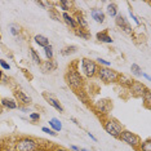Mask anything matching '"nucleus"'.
<instances>
[{
    "label": "nucleus",
    "instance_id": "f257e3e1",
    "mask_svg": "<svg viewBox=\"0 0 151 151\" xmlns=\"http://www.w3.org/2000/svg\"><path fill=\"white\" fill-rule=\"evenodd\" d=\"M65 79H66L67 85L70 88H73L74 91L79 92L83 88L84 80H83V76H81L78 70H68L67 74L65 75Z\"/></svg>",
    "mask_w": 151,
    "mask_h": 151
},
{
    "label": "nucleus",
    "instance_id": "f03ea898",
    "mask_svg": "<svg viewBox=\"0 0 151 151\" xmlns=\"http://www.w3.org/2000/svg\"><path fill=\"white\" fill-rule=\"evenodd\" d=\"M40 145L31 137H23L16 142V151H39Z\"/></svg>",
    "mask_w": 151,
    "mask_h": 151
},
{
    "label": "nucleus",
    "instance_id": "7ed1b4c3",
    "mask_svg": "<svg viewBox=\"0 0 151 151\" xmlns=\"http://www.w3.org/2000/svg\"><path fill=\"white\" fill-rule=\"evenodd\" d=\"M104 128L105 130L109 133L111 137H115V138H119L120 133L123 132V127L122 124L115 119H107L104 123Z\"/></svg>",
    "mask_w": 151,
    "mask_h": 151
},
{
    "label": "nucleus",
    "instance_id": "20e7f679",
    "mask_svg": "<svg viewBox=\"0 0 151 151\" xmlns=\"http://www.w3.org/2000/svg\"><path fill=\"white\" fill-rule=\"evenodd\" d=\"M97 74L99 79L102 81H105V83H115L119 79V74L109 67H99L97 70Z\"/></svg>",
    "mask_w": 151,
    "mask_h": 151
},
{
    "label": "nucleus",
    "instance_id": "39448f33",
    "mask_svg": "<svg viewBox=\"0 0 151 151\" xmlns=\"http://www.w3.org/2000/svg\"><path fill=\"white\" fill-rule=\"evenodd\" d=\"M97 63L89 58H83L81 60V73L85 78H93L97 74Z\"/></svg>",
    "mask_w": 151,
    "mask_h": 151
},
{
    "label": "nucleus",
    "instance_id": "423d86ee",
    "mask_svg": "<svg viewBox=\"0 0 151 151\" xmlns=\"http://www.w3.org/2000/svg\"><path fill=\"white\" fill-rule=\"evenodd\" d=\"M119 139H122L123 142H125L127 145L134 147V149H137V147L139 146V143H141V138H139V137L137 136L136 133L129 132V130H123V132L120 133Z\"/></svg>",
    "mask_w": 151,
    "mask_h": 151
},
{
    "label": "nucleus",
    "instance_id": "0eeeda50",
    "mask_svg": "<svg viewBox=\"0 0 151 151\" xmlns=\"http://www.w3.org/2000/svg\"><path fill=\"white\" fill-rule=\"evenodd\" d=\"M115 22H116V25H118V27H120V29H122L124 32L132 34V31H133L132 26H130V23L128 22V19H127L123 14H119V13H118L116 17H115Z\"/></svg>",
    "mask_w": 151,
    "mask_h": 151
},
{
    "label": "nucleus",
    "instance_id": "6e6552de",
    "mask_svg": "<svg viewBox=\"0 0 151 151\" xmlns=\"http://www.w3.org/2000/svg\"><path fill=\"white\" fill-rule=\"evenodd\" d=\"M110 107H111V104L109 99H99L94 104V110L98 114H107Z\"/></svg>",
    "mask_w": 151,
    "mask_h": 151
},
{
    "label": "nucleus",
    "instance_id": "1a4fd4ad",
    "mask_svg": "<svg viewBox=\"0 0 151 151\" xmlns=\"http://www.w3.org/2000/svg\"><path fill=\"white\" fill-rule=\"evenodd\" d=\"M129 88H130V91H132V93L134 96H141V97H142L143 93H145V91H146L145 85L141 84L139 81H133Z\"/></svg>",
    "mask_w": 151,
    "mask_h": 151
},
{
    "label": "nucleus",
    "instance_id": "9d476101",
    "mask_svg": "<svg viewBox=\"0 0 151 151\" xmlns=\"http://www.w3.org/2000/svg\"><path fill=\"white\" fill-rule=\"evenodd\" d=\"M14 97L17 98V101L22 105H30L32 102V98L29 97L27 94H25L22 91H16L14 92Z\"/></svg>",
    "mask_w": 151,
    "mask_h": 151
},
{
    "label": "nucleus",
    "instance_id": "9b49d317",
    "mask_svg": "<svg viewBox=\"0 0 151 151\" xmlns=\"http://www.w3.org/2000/svg\"><path fill=\"white\" fill-rule=\"evenodd\" d=\"M91 16H92V18H93L96 22H98V23H104L105 22V13L102 12L101 9H98V8L92 9Z\"/></svg>",
    "mask_w": 151,
    "mask_h": 151
},
{
    "label": "nucleus",
    "instance_id": "f8f14e48",
    "mask_svg": "<svg viewBox=\"0 0 151 151\" xmlns=\"http://www.w3.org/2000/svg\"><path fill=\"white\" fill-rule=\"evenodd\" d=\"M44 97H45V99H47L48 102H49V105L52 106V107H54V109L57 110V111H60V112H63V107H62V105H61L56 98H53L52 96H48V94H44Z\"/></svg>",
    "mask_w": 151,
    "mask_h": 151
},
{
    "label": "nucleus",
    "instance_id": "ddd939ff",
    "mask_svg": "<svg viewBox=\"0 0 151 151\" xmlns=\"http://www.w3.org/2000/svg\"><path fill=\"white\" fill-rule=\"evenodd\" d=\"M56 67H57V63L54 62V61H52V60H48L44 63H42L43 73H52V71L56 70Z\"/></svg>",
    "mask_w": 151,
    "mask_h": 151
},
{
    "label": "nucleus",
    "instance_id": "4468645a",
    "mask_svg": "<svg viewBox=\"0 0 151 151\" xmlns=\"http://www.w3.org/2000/svg\"><path fill=\"white\" fill-rule=\"evenodd\" d=\"M61 17H62V21L66 23L67 26H70L71 29L75 30V29L78 27V26H76V22H75V19H74V17L71 16V14H68V13H63V14L61 16Z\"/></svg>",
    "mask_w": 151,
    "mask_h": 151
},
{
    "label": "nucleus",
    "instance_id": "2eb2a0df",
    "mask_svg": "<svg viewBox=\"0 0 151 151\" xmlns=\"http://www.w3.org/2000/svg\"><path fill=\"white\" fill-rule=\"evenodd\" d=\"M75 22H76V26H79V29H83V30H87L88 27V22L85 21L84 16L81 14V13H78L76 16H75Z\"/></svg>",
    "mask_w": 151,
    "mask_h": 151
},
{
    "label": "nucleus",
    "instance_id": "dca6fc26",
    "mask_svg": "<svg viewBox=\"0 0 151 151\" xmlns=\"http://www.w3.org/2000/svg\"><path fill=\"white\" fill-rule=\"evenodd\" d=\"M96 37H97V40H99V42L102 43H106V44H111L114 40H112V37L109 35L107 31H102V32H98L97 35H96Z\"/></svg>",
    "mask_w": 151,
    "mask_h": 151
},
{
    "label": "nucleus",
    "instance_id": "f3484780",
    "mask_svg": "<svg viewBox=\"0 0 151 151\" xmlns=\"http://www.w3.org/2000/svg\"><path fill=\"white\" fill-rule=\"evenodd\" d=\"M0 105L5 109H9V110H14L17 109V102L14 99H11V98H3L0 101Z\"/></svg>",
    "mask_w": 151,
    "mask_h": 151
},
{
    "label": "nucleus",
    "instance_id": "a211bd4d",
    "mask_svg": "<svg viewBox=\"0 0 151 151\" xmlns=\"http://www.w3.org/2000/svg\"><path fill=\"white\" fill-rule=\"evenodd\" d=\"M34 40H35V43L37 44V45L42 47V48H45V47L49 45V39L44 35H36L35 37H34Z\"/></svg>",
    "mask_w": 151,
    "mask_h": 151
},
{
    "label": "nucleus",
    "instance_id": "6ab92c4d",
    "mask_svg": "<svg viewBox=\"0 0 151 151\" xmlns=\"http://www.w3.org/2000/svg\"><path fill=\"white\" fill-rule=\"evenodd\" d=\"M106 13L110 16V17H116L118 14V5L115 4V3H110L106 6Z\"/></svg>",
    "mask_w": 151,
    "mask_h": 151
},
{
    "label": "nucleus",
    "instance_id": "aec40b11",
    "mask_svg": "<svg viewBox=\"0 0 151 151\" xmlns=\"http://www.w3.org/2000/svg\"><path fill=\"white\" fill-rule=\"evenodd\" d=\"M49 125H50V128H52V130H54V132H60L61 129H62V124H61V122L58 120L57 118H53V119H50L49 120Z\"/></svg>",
    "mask_w": 151,
    "mask_h": 151
},
{
    "label": "nucleus",
    "instance_id": "412c9836",
    "mask_svg": "<svg viewBox=\"0 0 151 151\" xmlns=\"http://www.w3.org/2000/svg\"><path fill=\"white\" fill-rule=\"evenodd\" d=\"M76 50H78L76 45H68V47H65L63 49L61 50V54H62V56H70V54L76 53Z\"/></svg>",
    "mask_w": 151,
    "mask_h": 151
},
{
    "label": "nucleus",
    "instance_id": "4be33fe9",
    "mask_svg": "<svg viewBox=\"0 0 151 151\" xmlns=\"http://www.w3.org/2000/svg\"><path fill=\"white\" fill-rule=\"evenodd\" d=\"M75 35L79 36V37H83V39H85V40H88L89 37H91V34L87 32V30L79 29V27H76V29H75Z\"/></svg>",
    "mask_w": 151,
    "mask_h": 151
},
{
    "label": "nucleus",
    "instance_id": "5701e85b",
    "mask_svg": "<svg viewBox=\"0 0 151 151\" xmlns=\"http://www.w3.org/2000/svg\"><path fill=\"white\" fill-rule=\"evenodd\" d=\"M119 83L120 84H123V85H125V87H130L132 85V83L134 80H132L130 78H128V76H125V75H119Z\"/></svg>",
    "mask_w": 151,
    "mask_h": 151
},
{
    "label": "nucleus",
    "instance_id": "b1692460",
    "mask_svg": "<svg viewBox=\"0 0 151 151\" xmlns=\"http://www.w3.org/2000/svg\"><path fill=\"white\" fill-rule=\"evenodd\" d=\"M49 17H50L52 19H54V21H57V22H61V21H62V17L60 16V12H58L56 8L49 9Z\"/></svg>",
    "mask_w": 151,
    "mask_h": 151
},
{
    "label": "nucleus",
    "instance_id": "393cba45",
    "mask_svg": "<svg viewBox=\"0 0 151 151\" xmlns=\"http://www.w3.org/2000/svg\"><path fill=\"white\" fill-rule=\"evenodd\" d=\"M58 4H60L61 9L65 11V13H67L68 9L73 6V1H68V0H60V1H58Z\"/></svg>",
    "mask_w": 151,
    "mask_h": 151
},
{
    "label": "nucleus",
    "instance_id": "a878e982",
    "mask_svg": "<svg viewBox=\"0 0 151 151\" xmlns=\"http://www.w3.org/2000/svg\"><path fill=\"white\" fill-rule=\"evenodd\" d=\"M138 149H139V151H151V141L147 138L146 141L141 142L139 146H138Z\"/></svg>",
    "mask_w": 151,
    "mask_h": 151
},
{
    "label": "nucleus",
    "instance_id": "bb28decb",
    "mask_svg": "<svg viewBox=\"0 0 151 151\" xmlns=\"http://www.w3.org/2000/svg\"><path fill=\"white\" fill-rule=\"evenodd\" d=\"M130 71H132L133 75H136V76H142V70H141V67L138 66L137 63H132V66H130Z\"/></svg>",
    "mask_w": 151,
    "mask_h": 151
},
{
    "label": "nucleus",
    "instance_id": "cd10ccee",
    "mask_svg": "<svg viewBox=\"0 0 151 151\" xmlns=\"http://www.w3.org/2000/svg\"><path fill=\"white\" fill-rule=\"evenodd\" d=\"M30 54H31V57H32V61L35 62L36 65H42V60H40V57H39V54L36 53V50L35 49H30Z\"/></svg>",
    "mask_w": 151,
    "mask_h": 151
},
{
    "label": "nucleus",
    "instance_id": "c85d7f7f",
    "mask_svg": "<svg viewBox=\"0 0 151 151\" xmlns=\"http://www.w3.org/2000/svg\"><path fill=\"white\" fill-rule=\"evenodd\" d=\"M44 53H45V57H47V60H52L53 58V48H52V45H48V47H45L44 48Z\"/></svg>",
    "mask_w": 151,
    "mask_h": 151
},
{
    "label": "nucleus",
    "instance_id": "c756f323",
    "mask_svg": "<svg viewBox=\"0 0 151 151\" xmlns=\"http://www.w3.org/2000/svg\"><path fill=\"white\" fill-rule=\"evenodd\" d=\"M9 31H11L12 35L17 36L19 34V26L16 25V23H11V25H9Z\"/></svg>",
    "mask_w": 151,
    "mask_h": 151
},
{
    "label": "nucleus",
    "instance_id": "7c9ffc66",
    "mask_svg": "<svg viewBox=\"0 0 151 151\" xmlns=\"http://www.w3.org/2000/svg\"><path fill=\"white\" fill-rule=\"evenodd\" d=\"M142 98H143V101H145V104H146V107L149 109L150 107V102H151V99H150V91H149V89H146V91H145Z\"/></svg>",
    "mask_w": 151,
    "mask_h": 151
},
{
    "label": "nucleus",
    "instance_id": "2f4dec72",
    "mask_svg": "<svg viewBox=\"0 0 151 151\" xmlns=\"http://www.w3.org/2000/svg\"><path fill=\"white\" fill-rule=\"evenodd\" d=\"M30 120H32V122H39L40 120V114L39 112H32V114H30Z\"/></svg>",
    "mask_w": 151,
    "mask_h": 151
},
{
    "label": "nucleus",
    "instance_id": "473e14b6",
    "mask_svg": "<svg viewBox=\"0 0 151 151\" xmlns=\"http://www.w3.org/2000/svg\"><path fill=\"white\" fill-rule=\"evenodd\" d=\"M97 62H98L99 65H104V67H109L110 65H111V63L109 62V61H105L104 58H97Z\"/></svg>",
    "mask_w": 151,
    "mask_h": 151
},
{
    "label": "nucleus",
    "instance_id": "72a5a7b5",
    "mask_svg": "<svg viewBox=\"0 0 151 151\" xmlns=\"http://www.w3.org/2000/svg\"><path fill=\"white\" fill-rule=\"evenodd\" d=\"M43 132L48 133V134H50V136H57V133L54 132V130H52L50 128H47V127H43Z\"/></svg>",
    "mask_w": 151,
    "mask_h": 151
},
{
    "label": "nucleus",
    "instance_id": "f704fd0d",
    "mask_svg": "<svg viewBox=\"0 0 151 151\" xmlns=\"http://www.w3.org/2000/svg\"><path fill=\"white\" fill-rule=\"evenodd\" d=\"M0 66L4 68V70H11V66H9V63H6L4 60H0Z\"/></svg>",
    "mask_w": 151,
    "mask_h": 151
},
{
    "label": "nucleus",
    "instance_id": "c9c22d12",
    "mask_svg": "<svg viewBox=\"0 0 151 151\" xmlns=\"http://www.w3.org/2000/svg\"><path fill=\"white\" fill-rule=\"evenodd\" d=\"M129 14H130V18H132L133 19V21H134V23H136V25H139V21H138V19H137V17L134 16V14H133V13H132V9H129Z\"/></svg>",
    "mask_w": 151,
    "mask_h": 151
},
{
    "label": "nucleus",
    "instance_id": "e433bc0d",
    "mask_svg": "<svg viewBox=\"0 0 151 151\" xmlns=\"http://www.w3.org/2000/svg\"><path fill=\"white\" fill-rule=\"evenodd\" d=\"M88 137H89V138H91V139H93V141H94V142H97V138H96V137H94L93 134H92V133H91V132H89V133H88Z\"/></svg>",
    "mask_w": 151,
    "mask_h": 151
},
{
    "label": "nucleus",
    "instance_id": "4c0bfd02",
    "mask_svg": "<svg viewBox=\"0 0 151 151\" xmlns=\"http://www.w3.org/2000/svg\"><path fill=\"white\" fill-rule=\"evenodd\" d=\"M53 151H68L66 149H63V147H57V149H54Z\"/></svg>",
    "mask_w": 151,
    "mask_h": 151
},
{
    "label": "nucleus",
    "instance_id": "58836bf2",
    "mask_svg": "<svg viewBox=\"0 0 151 151\" xmlns=\"http://www.w3.org/2000/svg\"><path fill=\"white\" fill-rule=\"evenodd\" d=\"M70 149H71V150H73V151H79V150H80V149H79V147H78V146H74V145H73V146H71V147H70Z\"/></svg>",
    "mask_w": 151,
    "mask_h": 151
},
{
    "label": "nucleus",
    "instance_id": "ea45409f",
    "mask_svg": "<svg viewBox=\"0 0 151 151\" xmlns=\"http://www.w3.org/2000/svg\"><path fill=\"white\" fill-rule=\"evenodd\" d=\"M71 120H73V122H74V123H75V124H76V125H80V124H79V123H78V120L75 119V118H71Z\"/></svg>",
    "mask_w": 151,
    "mask_h": 151
},
{
    "label": "nucleus",
    "instance_id": "a19ab883",
    "mask_svg": "<svg viewBox=\"0 0 151 151\" xmlns=\"http://www.w3.org/2000/svg\"><path fill=\"white\" fill-rule=\"evenodd\" d=\"M142 76H145V78L147 79V80H150V76H149V75H147V74H142Z\"/></svg>",
    "mask_w": 151,
    "mask_h": 151
},
{
    "label": "nucleus",
    "instance_id": "79ce46f5",
    "mask_svg": "<svg viewBox=\"0 0 151 151\" xmlns=\"http://www.w3.org/2000/svg\"><path fill=\"white\" fill-rule=\"evenodd\" d=\"M79 151H88V150H87V149H80Z\"/></svg>",
    "mask_w": 151,
    "mask_h": 151
},
{
    "label": "nucleus",
    "instance_id": "37998d69",
    "mask_svg": "<svg viewBox=\"0 0 151 151\" xmlns=\"http://www.w3.org/2000/svg\"><path fill=\"white\" fill-rule=\"evenodd\" d=\"M3 112V110H1V105H0V114H1Z\"/></svg>",
    "mask_w": 151,
    "mask_h": 151
},
{
    "label": "nucleus",
    "instance_id": "c03bdc74",
    "mask_svg": "<svg viewBox=\"0 0 151 151\" xmlns=\"http://www.w3.org/2000/svg\"><path fill=\"white\" fill-rule=\"evenodd\" d=\"M0 39H1V36H0Z\"/></svg>",
    "mask_w": 151,
    "mask_h": 151
}]
</instances>
